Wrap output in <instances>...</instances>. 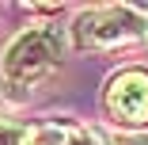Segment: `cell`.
<instances>
[{"mask_svg":"<svg viewBox=\"0 0 148 145\" xmlns=\"http://www.w3.org/2000/svg\"><path fill=\"white\" fill-rule=\"evenodd\" d=\"M72 35H76V46L84 50H110V46L148 35V23L133 12V4H110V8L84 12L72 27Z\"/></svg>","mask_w":148,"mask_h":145,"instance_id":"7a4b0ae2","label":"cell"},{"mask_svg":"<svg viewBox=\"0 0 148 145\" xmlns=\"http://www.w3.org/2000/svg\"><path fill=\"white\" fill-rule=\"evenodd\" d=\"M106 114L110 122L125 126V130H140L148 126V73L144 69H122L114 73L106 84Z\"/></svg>","mask_w":148,"mask_h":145,"instance_id":"3957f363","label":"cell"},{"mask_svg":"<svg viewBox=\"0 0 148 145\" xmlns=\"http://www.w3.org/2000/svg\"><path fill=\"white\" fill-rule=\"evenodd\" d=\"M65 50H69V35L57 23H34L27 31H19L12 46L4 50V61H0V80H4L8 96L23 99L38 80H46L61 65Z\"/></svg>","mask_w":148,"mask_h":145,"instance_id":"6da1fadb","label":"cell"},{"mask_svg":"<svg viewBox=\"0 0 148 145\" xmlns=\"http://www.w3.org/2000/svg\"><path fill=\"white\" fill-rule=\"evenodd\" d=\"M0 145H31V126L15 119H0Z\"/></svg>","mask_w":148,"mask_h":145,"instance_id":"5b68a950","label":"cell"},{"mask_svg":"<svg viewBox=\"0 0 148 145\" xmlns=\"http://www.w3.org/2000/svg\"><path fill=\"white\" fill-rule=\"evenodd\" d=\"M61 145H110L106 134H99L95 126H80V122H69V134Z\"/></svg>","mask_w":148,"mask_h":145,"instance_id":"277c9868","label":"cell"},{"mask_svg":"<svg viewBox=\"0 0 148 145\" xmlns=\"http://www.w3.org/2000/svg\"><path fill=\"white\" fill-rule=\"evenodd\" d=\"M125 145H148V141H137V137H133V141H125Z\"/></svg>","mask_w":148,"mask_h":145,"instance_id":"8992f818","label":"cell"}]
</instances>
